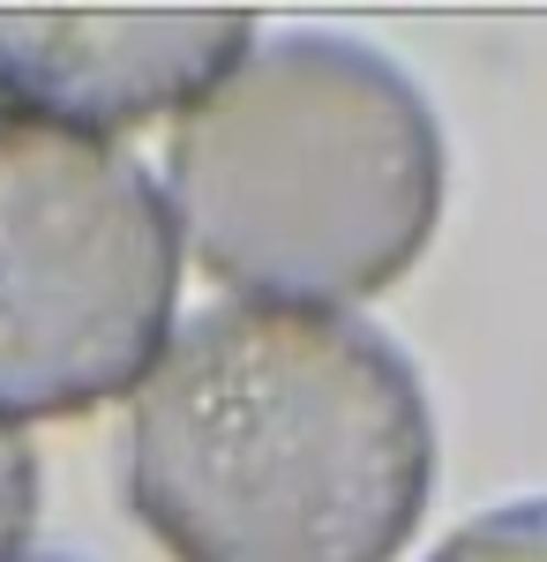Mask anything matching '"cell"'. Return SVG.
Masks as SVG:
<instances>
[{"label":"cell","instance_id":"obj_5","mask_svg":"<svg viewBox=\"0 0 547 562\" xmlns=\"http://www.w3.org/2000/svg\"><path fill=\"white\" fill-rule=\"evenodd\" d=\"M427 562H547V495L458 525Z\"/></svg>","mask_w":547,"mask_h":562},{"label":"cell","instance_id":"obj_3","mask_svg":"<svg viewBox=\"0 0 547 562\" xmlns=\"http://www.w3.org/2000/svg\"><path fill=\"white\" fill-rule=\"evenodd\" d=\"M172 301L166 188L105 135L0 113V420H68L135 390Z\"/></svg>","mask_w":547,"mask_h":562},{"label":"cell","instance_id":"obj_2","mask_svg":"<svg viewBox=\"0 0 547 562\" xmlns=\"http://www.w3.org/2000/svg\"><path fill=\"white\" fill-rule=\"evenodd\" d=\"M166 180L211 278L293 307L360 301L413 270L443 217V135L398 60L293 31L180 113Z\"/></svg>","mask_w":547,"mask_h":562},{"label":"cell","instance_id":"obj_6","mask_svg":"<svg viewBox=\"0 0 547 562\" xmlns=\"http://www.w3.org/2000/svg\"><path fill=\"white\" fill-rule=\"evenodd\" d=\"M31 518H38V458L0 420V562H15V548L31 540Z\"/></svg>","mask_w":547,"mask_h":562},{"label":"cell","instance_id":"obj_1","mask_svg":"<svg viewBox=\"0 0 547 562\" xmlns=\"http://www.w3.org/2000/svg\"><path fill=\"white\" fill-rule=\"evenodd\" d=\"M121 465L172 562H398L435 487V420L382 330L225 301L135 383Z\"/></svg>","mask_w":547,"mask_h":562},{"label":"cell","instance_id":"obj_4","mask_svg":"<svg viewBox=\"0 0 547 562\" xmlns=\"http://www.w3.org/2000/svg\"><path fill=\"white\" fill-rule=\"evenodd\" d=\"M241 8H0V113L53 128H143L188 113L248 60Z\"/></svg>","mask_w":547,"mask_h":562},{"label":"cell","instance_id":"obj_7","mask_svg":"<svg viewBox=\"0 0 547 562\" xmlns=\"http://www.w3.org/2000/svg\"><path fill=\"white\" fill-rule=\"evenodd\" d=\"M15 562H76V555H15Z\"/></svg>","mask_w":547,"mask_h":562}]
</instances>
